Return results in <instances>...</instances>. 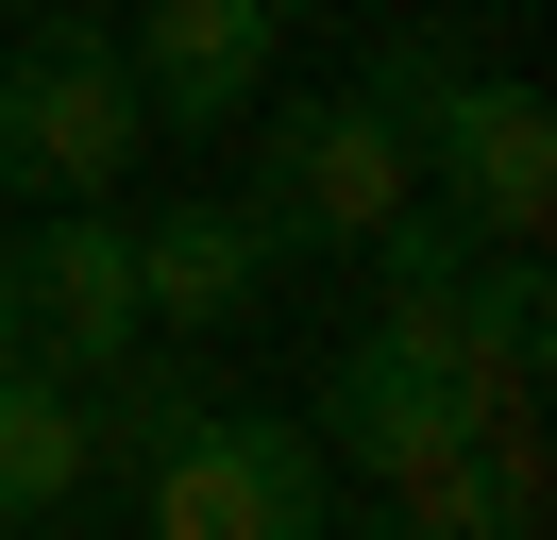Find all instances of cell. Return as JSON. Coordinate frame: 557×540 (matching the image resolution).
<instances>
[{
    "instance_id": "obj_3",
    "label": "cell",
    "mask_w": 557,
    "mask_h": 540,
    "mask_svg": "<svg viewBox=\"0 0 557 540\" xmlns=\"http://www.w3.org/2000/svg\"><path fill=\"white\" fill-rule=\"evenodd\" d=\"M152 304H136V236L102 220V202H35V220L0 236V355H35V371H102L136 355Z\"/></svg>"
},
{
    "instance_id": "obj_8",
    "label": "cell",
    "mask_w": 557,
    "mask_h": 540,
    "mask_svg": "<svg viewBox=\"0 0 557 540\" xmlns=\"http://www.w3.org/2000/svg\"><path fill=\"white\" fill-rule=\"evenodd\" d=\"M271 220H253V202H170V220L136 236V304L152 321H186V338H237L253 304H271Z\"/></svg>"
},
{
    "instance_id": "obj_1",
    "label": "cell",
    "mask_w": 557,
    "mask_h": 540,
    "mask_svg": "<svg viewBox=\"0 0 557 540\" xmlns=\"http://www.w3.org/2000/svg\"><path fill=\"white\" fill-rule=\"evenodd\" d=\"M136 152H152V119H136L119 34L69 17V0H35V34L0 68V202H102Z\"/></svg>"
},
{
    "instance_id": "obj_6",
    "label": "cell",
    "mask_w": 557,
    "mask_h": 540,
    "mask_svg": "<svg viewBox=\"0 0 557 540\" xmlns=\"http://www.w3.org/2000/svg\"><path fill=\"white\" fill-rule=\"evenodd\" d=\"M422 202H456L473 236H541L557 202V101L523 68H473V85L422 119Z\"/></svg>"
},
{
    "instance_id": "obj_2",
    "label": "cell",
    "mask_w": 557,
    "mask_h": 540,
    "mask_svg": "<svg viewBox=\"0 0 557 540\" xmlns=\"http://www.w3.org/2000/svg\"><path fill=\"white\" fill-rule=\"evenodd\" d=\"M152 524L170 540H305V524H338V456H321V422L203 405V422L152 456Z\"/></svg>"
},
{
    "instance_id": "obj_9",
    "label": "cell",
    "mask_w": 557,
    "mask_h": 540,
    "mask_svg": "<svg viewBox=\"0 0 557 540\" xmlns=\"http://www.w3.org/2000/svg\"><path fill=\"white\" fill-rule=\"evenodd\" d=\"M85 472H102V439H85V371L0 355V524H69Z\"/></svg>"
},
{
    "instance_id": "obj_11",
    "label": "cell",
    "mask_w": 557,
    "mask_h": 540,
    "mask_svg": "<svg viewBox=\"0 0 557 540\" xmlns=\"http://www.w3.org/2000/svg\"><path fill=\"white\" fill-rule=\"evenodd\" d=\"M456 85H473V51H456V34H388V51H372V85H355V101H388V119H406V152H422V119H440Z\"/></svg>"
},
{
    "instance_id": "obj_12",
    "label": "cell",
    "mask_w": 557,
    "mask_h": 540,
    "mask_svg": "<svg viewBox=\"0 0 557 540\" xmlns=\"http://www.w3.org/2000/svg\"><path fill=\"white\" fill-rule=\"evenodd\" d=\"M69 17H102V0H69Z\"/></svg>"
},
{
    "instance_id": "obj_5",
    "label": "cell",
    "mask_w": 557,
    "mask_h": 540,
    "mask_svg": "<svg viewBox=\"0 0 557 540\" xmlns=\"http://www.w3.org/2000/svg\"><path fill=\"white\" fill-rule=\"evenodd\" d=\"M321 456H338V472H372V490H388V472H440V456H473V371L372 321L338 371H321Z\"/></svg>"
},
{
    "instance_id": "obj_10",
    "label": "cell",
    "mask_w": 557,
    "mask_h": 540,
    "mask_svg": "<svg viewBox=\"0 0 557 540\" xmlns=\"http://www.w3.org/2000/svg\"><path fill=\"white\" fill-rule=\"evenodd\" d=\"M473 490H490V540H541V524H557V456H541V422H473Z\"/></svg>"
},
{
    "instance_id": "obj_7",
    "label": "cell",
    "mask_w": 557,
    "mask_h": 540,
    "mask_svg": "<svg viewBox=\"0 0 557 540\" xmlns=\"http://www.w3.org/2000/svg\"><path fill=\"white\" fill-rule=\"evenodd\" d=\"M271 34H287V0H136V34H119L136 119H152V135H220V119H253Z\"/></svg>"
},
{
    "instance_id": "obj_4",
    "label": "cell",
    "mask_w": 557,
    "mask_h": 540,
    "mask_svg": "<svg viewBox=\"0 0 557 540\" xmlns=\"http://www.w3.org/2000/svg\"><path fill=\"white\" fill-rule=\"evenodd\" d=\"M422 186V152H406V119L388 101H287L271 119V169H253V220H271V254H355V236L388 220V202Z\"/></svg>"
}]
</instances>
